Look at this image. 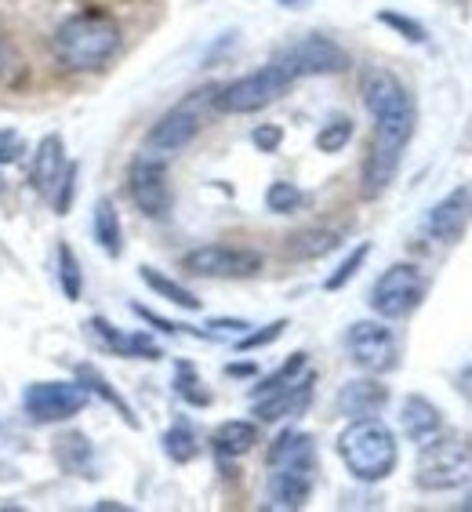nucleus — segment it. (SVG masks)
Returning <instances> with one entry per match:
<instances>
[{
  "mask_svg": "<svg viewBox=\"0 0 472 512\" xmlns=\"http://www.w3.org/2000/svg\"><path fill=\"white\" fill-rule=\"evenodd\" d=\"M364 106L374 120V135L367 146L364 168H360V193L364 200H378L393 186L407 142L414 138L418 109L404 80L393 77L389 69H367L364 73Z\"/></svg>",
  "mask_w": 472,
  "mask_h": 512,
  "instance_id": "nucleus-1",
  "label": "nucleus"
},
{
  "mask_svg": "<svg viewBox=\"0 0 472 512\" xmlns=\"http://www.w3.org/2000/svg\"><path fill=\"white\" fill-rule=\"evenodd\" d=\"M120 22L102 8L77 11L55 30V55L66 69H102L120 51Z\"/></svg>",
  "mask_w": 472,
  "mask_h": 512,
  "instance_id": "nucleus-2",
  "label": "nucleus"
},
{
  "mask_svg": "<svg viewBox=\"0 0 472 512\" xmlns=\"http://www.w3.org/2000/svg\"><path fill=\"white\" fill-rule=\"evenodd\" d=\"M338 458L345 469L360 483H382L393 476L400 462V444H396L393 429L371 414V418H349L342 433H338Z\"/></svg>",
  "mask_w": 472,
  "mask_h": 512,
  "instance_id": "nucleus-3",
  "label": "nucleus"
},
{
  "mask_svg": "<svg viewBox=\"0 0 472 512\" xmlns=\"http://www.w3.org/2000/svg\"><path fill=\"white\" fill-rule=\"evenodd\" d=\"M472 480V440L462 433L433 436L429 444L418 447L414 462V483L422 491H458Z\"/></svg>",
  "mask_w": 472,
  "mask_h": 512,
  "instance_id": "nucleus-4",
  "label": "nucleus"
},
{
  "mask_svg": "<svg viewBox=\"0 0 472 512\" xmlns=\"http://www.w3.org/2000/svg\"><path fill=\"white\" fill-rule=\"evenodd\" d=\"M295 77L287 73L280 62H269V66L247 73V77L229 80L226 88L215 91V109L218 113H229V117H240V113H258V109L273 106L276 99H284L291 91Z\"/></svg>",
  "mask_w": 472,
  "mask_h": 512,
  "instance_id": "nucleus-5",
  "label": "nucleus"
},
{
  "mask_svg": "<svg viewBox=\"0 0 472 512\" xmlns=\"http://www.w3.org/2000/svg\"><path fill=\"white\" fill-rule=\"evenodd\" d=\"M215 91L218 88H204L193 91L189 99H182L178 106H171L164 117L149 128L146 142H142V153H153V157H171L178 149H186L193 138L204 128V109L215 106Z\"/></svg>",
  "mask_w": 472,
  "mask_h": 512,
  "instance_id": "nucleus-6",
  "label": "nucleus"
},
{
  "mask_svg": "<svg viewBox=\"0 0 472 512\" xmlns=\"http://www.w3.org/2000/svg\"><path fill=\"white\" fill-rule=\"evenodd\" d=\"M425 298V276L418 273V266L411 262H396V266L385 269L371 287V309L374 316H382V320H404L411 316L414 309L422 306Z\"/></svg>",
  "mask_w": 472,
  "mask_h": 512,
  "instance_id": "nucleus-7",
  "label": "nucleus"
},
{
  "mask_svg": "<svg viewBox=\"0 0 472 512\" xmlns=\"http://www.w3.org/2000/svg\"><path fill=\"white\" fill-rule=\"evenodd\" d=\"M345 345H349V360L364 375H389L400 364V342H396L393 327H385L382 320L353 324L345 335Z\"/></svg>",
  "mask_w": 472,
  "mask_h": 512,
  "instance_id": "nucleus-8",
  "label": "nucleus"
},
{
  "mask_svg": "<svg viewBox=\"0 0 472 512\" xmlns=\"http://www.w3.org/2000/svg\"><path fill=\"white\" fill-rule=\"evenodd\" d=\"M182 269L207 280H247L262 273V255L236 244H204L182 258Z\"/></svg>",
  "mask_w": 472,
  "mask_h": 512,
  "instance_id": "nucleus-9",
  "label": "nucleus"
},
{
  "mask_svg": "<svg viewBox=\"0 0 472 512\" xmlns=\"http://www.w3.org/2000/svg\"><path fill=\"white\" fill-rule=\"evenodd\" d=\"M91 393L80 382H33L22 396V407L37 425L66 422L88 407Z\"/></svg>",
  "mask_w": 472,
  "mask_h": 512,
  "instance_id": "nucleus-10",
  "label": "nucleus"
},
{
  "mask_svg": "<svg viewBox=\"0 0 472 512\" xmlns=\"http://www.w3.org/2000/svg\"><path fill=\"white\" fill-rule=\"evenodd\" d=\"M128 193L146 218L168 215L171 211V186H168V164H164V157L138 153L128 168Z\"/></svg>",
  "mask_w": 472,
  "mask_h": 512,
  "instance_id": "nucleus-11",
  "label": "nucleus"
},
{
  "mask_svg": "<svg viewBox=\"0 0 472 512\" xmlns=\"http://www.w3.org/2000/svg\"><path fill=\"white\" fill-rule=\"evenodd\" d=\"M280 66L291 73V77H327V73H342L349 66V55L338 48L331 37H302L298 44H291L287 51H280Z\"/></svg>",
  "mask_w": 472,
  "mask_h": 512,
  "instance_id": "nucleus-12",
  "label": "nucleus"
},
{
  "mask_svg": "<svg viewBox=\"0 0 472 512\" xmlns=\"http://www.w3.org/2000/svg\"><path fill=\"white\" fill-rule=\"evenodd\" d=\"M472 222V189L462 186L447 193L443 200H436L422 218V229L440 244H458L465 237V229Z\"/></svg>",
  "mask_w": 472,
  "mask_h": 512,
  "instance_id": "nucleus-13",
  "label": "nucleus"
},
{
  "mask_svg": "<svg viewBox=\"0 0 472 512\" xmlns=\"http://www.w3.org/2000/svg\"><path fill=\"white\" fill-rule=\"evenodd\" d=\"M316 462L269 465V505L273 509H305L313 494Z\"/></svg>",
  "mask_w": 472,
  "mask_h": 512,
  "instance_id": "nucleus-14",
  "label": "nucleus"
},
{
  "mask_svg": "<svg viewBox=\"0 0 472 512\" xmlns=\"http://www.w3.org/2000/svg\"><path fill=\"white\" fill-rule=\"evenodd\" d=\"M313 382H316V375L305 371L298 382H291V385H284V389H276V393L255 400L258 422H284V418L305 414V407L313 404Z\"/></svg>",
  "mask_w": 472,
  "mask_h": 512,
  "instance_id": "nucleus-15",
  "label": "nucleus"
},
{
  "mask_svg": "<svg viewBox=\"0 0 472 512\" xmlns=\"http://www.w3.org/2000/svg\"><path fill=\"white\" fill-rule=\"evenodd\" d=\"M338 414L345 418H371V414H382V407L389 404V389H385L378 378H353L338 389Z\"/></svg>",
  "mask_w": 472,
  "mask_h": 512,
  "instance_id": "nucleus-16",
  "label": "nucleus"
},
{
  "mask_svg": "<svg viewBox=\"0 0 472 512\" xmlns=\"http://www.w3.org/2000/svg\"><path fill=\"white\" fill-rule=\"evenodd\" d=\"M400 429H404V436L411 440V444H429L433 436H440L447 425H443V411L433 404V400H425V396L411 393L404 400V407H400Z\"/></svg>",
  "mask_w": 472,
  "mask_h": 512,
  "instance_id": "nucleus-17",
  "label": "nucleus"
},
{
  "mask_svg": "<svg viewBox=\"0 0 472 512\" xmlns=\"http://www.w3.org/2000/svg\"><path fill=\"white\" fill-rule=\"evenodd\" d=\"M88 327L113 356H131V360H160V356H164V349L149 335H142V331H135V335L117 331V327L109 324V320H102V316H91Z\"/></svg>",
  "mask_w": 472,
  "mask_h": 512,
  "instance_id": "nucleus-18",
  "label": "nucleus"
},
{
  "mask_svg": "<svg viewBox=\"0 0 472 512\" xmlns=\"http://www.w3.org/2000/svg\"><path fill=\"white\" fill-rule=\"evenodd\" d=\"M62 171H66V149H62V138L48 135L44 142H40L37 157H33V186H37V193L51 197L55 186H59Z\"/></svg>",
  "mask_w": 472,
  "mask_h": 512,
  "instance_id": "nucleus-19",
  "label": "nucleus"
},
{
  "mask_svg": "<svg viewBox=\"0 0 472 512\" xmlns=\"http://www.w3.org/2000/svg\"><path fill=\"white\" fill-rule=\"evenodd\" d=\"M218 458H244V454L255 451L258 444V425L244 422V418H233V422H222L211 436Z\"/></svg>",
  "mask_w": 472,
  "mask_h": 512,
  "instance_id": "nucleus-20",
  "label": "nucleus"
},
{
  "mask_svg": "<svg viewBox=\"0 0 472 512\" xmlns=\"http://www.w3.org/2000/svg\"><path fill=\"white\" fill-rule=\"evenodd\" d=\"M338 244H342V233H338V229L313 226V229H302V233H295V237H287L284 251L291 258H298V262H309V258L331 255Z\"/></svg>",
  "mask_w": 472,
  "mask_h": 512,
  "instance_id": "nucleus-21",
  "label": "nucleus"
},
{
  "mask_svg": "<svg viewBox=\"0 0 472 512\" xmlns=\"http://www.w3.org/2000/svg\"><path fill=\"white\" fill-rule=\"evenodd\" d=\"M138 276H142V284L153 291V295H160L164 302H171V306H178V309H186V313H197L204 302H200L189 287H182L178 280H171V276H164L160 269H153V266H138Z\"/></svg>",
  "mask_w": 472,
  "mask_h": 512,
  "instance_id": "nucleus-22",
  "label": "nucleus"
},
{
  "mask_svg": "<svg viewBox=\"0 0 472 512\" xmlns=\"http://www.w3.org/2000/svg\"><path fill=\"white\" fill-rule=\"evenodd\" d=\"M95 240H99V247L109 258L124 255V229H120V215L109 197H102L95 204Z\"/></svg>",
  "mask_w": 472,
  "mask_h": 512,
  "instance_id": "nucleus-23",
  "label": "nucleus"
},
{
  "mask_svg": "<svg viewBox=\"0 0 472 512\" xmlns=\"http://www.w3.org/2000/svg\"><path fill=\"white\" fill-rule=\"evenodd\" d=\"M287 462H316V444L309 433L298 429H284L269 447V465H287Z\"/></svg>",
  "mask_w": 472,
  "mask_h": 512,
  "instance_id": "nucleus-24",
  "label": "nucleus"
},
{
  "mask_svg": "<svg viewBox=\"0 0 472 512\" xmlns=\"http://www.w3.org/2000/svg\"><path fill=\"white\" fill-rule=\"evenodd\" d=\"M77 382L84 385L88 393L102 396V400H106V404L113 407V411H117L120 418H124V422L131 425V429H138V418H135V411H131V407H128V400H124V396H120L117 389H113V385H109L106 378H102L99 371H95V367L80 364V367H77Z\"/></svg>",
  "mask_w": 472,
  "mask_h": 512,
  "instance_id": "nucleus-25",
  "label": "nucleus"
},
{
  "mask_svg": "<svg viewBox=\"0 0 472 512\" xmlns=\"http://www.w3.org/2000/svg\"><path fill=\"white\" fill-rule=\"evenodd\" d=\"M309 371V353H291L284 360V364L276 367L273 375L269 378H262V382L251 389V400H262V396H269V393H276V389H284V385H291V382H298V378Z\"/></svg>",
  "mask_w": 472,
  "mask_h": 512,
  "instance_id": "nucleus-26",
  "label": "nucleus"
},
{
  "mask_svg": "<svg viewBox=\"0 0 472 512\" xmlns=\"http://www.w3.org/2000/svg\"><path fill=\"white\" fill-rule=\"evenodd\" d=\"M55 451H59V462L62 469H73V473H84L91 476V444H88V436H80V433H66L55 440Z\"/></svg>",
  "mask_w": 472,
  "mask_h": 512,
  "instance_id": "nucleus-27",
  "label": "nucleus"
},
{
  "mask_svg": "<svg viewBox=\"0 0 472 512\" xmlns=\"http://www.w3.org/2000/svg\"><path fill=\"white\" fill-rule=\"evenodd\" d=\"M164 454H168L171 462H178V465H186V462H193L200 454V444H197V433L189 429V425H171L168 433H164Z\"/></svg>",
  "mask_w": 472,
  "mask_h": 512,
  "instance_id": "nucleus-28",
  "label": "nucleus"
},
{
  "mask_svg": "<svg viewBox=\"0 0 472 512\" xmlns=\"http://www.w3.org/2000/svg\"><path fill=\"white\" fill-rule=\"evenodd\" d=\"M175 393L182 396V400H186L189 407H211V389H207L204 378H200L189 364H178Z\"/></svg>",
  "mask_w": 472,
  "mask_h": 512,
  "instance_id": "nucleus-29",
  "label": "nucleus"
},
{
  "mask_svg": "<svg viewBox=\"0 0 472 512\" xmlns=\"http://www.w3.org/2000/svg\"><path fill=\"white\" fill-rule=\"evenodd\" d=\"M59 284H62V295L69 302H77L80 291H84V276H80V262L73 255V247L59 244Z\"/></svg>",
  "mask_w": 472,
  "mask_h": 512,
  "instance_id": "nucleus-30",
  "label": "nucleus"
},
{
  "mask_svg": "<svg viewBox=\"0 0 472 512\" xmlns=\"http://www.w3.org/2000/svg\"><path fill=\"white\" fill-rule=\"evenodd\" d=\"M349 138H353V120L335 117L316 131V149H320V153H342V149L349 146Z\"/></svg>",
  "mask_w": 472,
  "mask_h": 512,
  "instance_id": "nucleus-31",
  "label": "nucleus"
},
{
  "mask_svg": "<svg viewBox=\"0 0 472 512\" xmlns=\"http://www.w3.org/2000/svg\"><path fill=\"white\" fill-rule=\"evenodd\" d=\"M367 255H371V244H360V247H353L349 255H345V262L335 269V273L327 276L324 280V291H342L349 280H353L360 269H364V262H367Z\"/></svg>",
  "mask_w": 472,
  "mask_h": 512,
  "instance_id": "nucleus-32",
  "label": "nucleus"
},
{
  "mask_svg": "<svg viewBox=\"0 0 472 512\" xmlns=\"http://www.w3.org/2000/svg\"><path fill=\"white\" fill-rule=\"evenodd\" d=\"M266 207L273 215H291V211L302 207V189L295 182H273L266 189Z\"/></svg>",
  "mask_w": 472,
  "mask_h": 512,
  "instance_id": "nucleus-33",
  "label": "nucleus"
},
{
  "mask_svg": "<svg viewBox=\"0 0 472 512\" xmlns=\"http://www.w3.org/2000/svg\"><path fill=\"white\" fill-rule=\"evenodd\" d=\"M378 22L382 26H389V30H396L400 37L407 40V44H425L429 40V33H425V26L422 22H414L411 15H400V11H378Z\"/></svg>",
  "mask_w": 472,
  "mask_h": 512,
  "instance_id": "nucleus-34",
  "label": "nucleus"
},
{
  "mask_svg": "<svg viewBox=\"0 0 472 512\" xmlns=\"http://www.w3.org/2000/svg\"><path fill=\"white\" fill-rule=\"evenodd\" d=\"M284 327H287V320H273V324H266V327H262V331H251V327H247L244 335L236 338V349H240V353H251V349H262V345L276 342V338L284 335Z\"/></svg>",
  "mask_w": 472,
  "mask_h": 512,
  "instance_id": "nucleus-35",
  "label": "nucleus"
},
{
  "mask_svg": "<svg viewBox=\"0 0 472 512\" xmlns=\"http://www.w3.org/2000/svg\"><path fill=\"white\" fill-rule=\"evenodd\" d=\"M73 197H77V164H66V171H62L59 186H55V193H51V200H55V211L59 215H66L69 204H73Z\"/></svg>",
  "mask_w": 472,
  "mask_h": 512,
  "instance_id": "nucleus-36",
  "label": "nucleus"
},
{
  "mask_svg": "<svg viewBox=\"0 0 472 512\" xmlns=\"http://www.w3.org/2000/svg\"><path fill=\"white\" fill-rule=\"evenodd\" d=\"M22 153H26V138L15 128H0V168H4V164H15Z\"/></svg>",
  "mask_w": 472,
  "mask_h": 512,
  "instance_id": "nucleus-37",
  "label": "nucleus"
},
{
  "mask_svg": "<svg viewBox=\"0 0 472 512\" xmlns=\"http://www.w3.org/2000/svg\"><path fill=\"white\" fill-rule=\"evenodd\" d=\"M251 142L258 146V153H276L280 142H284V131L276 128V124H258L255 135H251Z\"/></svg>",
  "mask_w": 472,
  "mask_h": 512,
  "instance_id": "nucleus-38",
  "label": "nucleus"
},
{
  "mask_svg": "<svg viewBox=\"0 0 472 512\" xmlns=\"http://www.w3.org/2000/svg\"><path fill=\"white\" fill-rule=\"evenodd\" d=\"M458 389H462V396H465V400H472V364L465 367L462 375H458Z\"/></svg>",
  "mask_w": 472,
  "mask_h": 512,
  "instance_id": "nucleus-39",
  "label": "nucleus"
},
{
  "mask_svg": "<svg viewBox=\"0 0 472 512\" xmlns=\"http://www.w3.org/2000/svg\"><path fill=\"white\" fill-rule=\"evenodd\" d=\"M226 371H229V375L244 378V375H255V364H233V367H226Z\"/></svg>",
  "mask_w": 472,
  "mask_h": 512,
  "instance_id": "nucleus-40",
  "label": "nucleus"
},
{
  "mask_svg": "<svg viewBox=\"0 0 472 512\" xmlns=\"http://www.w3.org/2000/svg\"><path fill=\"white\" fill-rule=\"evenodd\" d=\"M4 66H8V44L0 40V73H4Z\"/></svg>",
  "mask_w": 472,
  "mask_h": 512,
  "instance_id": "nucleus-41",
  "label": "nucleus"
},
{
  "mask_svg": "<svg viewBox=\"0 0 472 512\" xmlns=\"http://www.w3.org/2000/svg\"><path fill=\"white\" fill-rule=\"evenodd\" d=\"M95 509H117V512H124V505H117V502H99V505H95Z\"/></svg>",
  "mask_w": 472,
  "mask_h": 512,
  "instance_id": "nucleus-42",
  "label": "nucleus"
},
{
  "mask_svg": "<svg viewBox=\"0 0 472 512\" xmlns=\"http://www.w3.org/2000/svg\"><path fill=\"white\" fill-rule=\"evenodd\" d=\"M462 509H472V498H469V502H462Z\"/></svg>",
  "mask_w": 472,
  "mask_h": 512,
  "instance_id": "nucleus-43",
  "label": "nucleus"
},
{
  "mask_svg": "<svg viewBox=\"0 0 472 512\" xmlns=\"http://www.w3.org/2000/svg\"><path fill=\"white\" fill-rule=\"evenodd\" d=\"M284 4H287V8H291V4H298V0H284Z\"/></svg>",
  "mask_w": 472,
  "mask_h": 512,
  "instance_id": "nucleus-44",
  "label": "nucleus"
}]
</instances>
